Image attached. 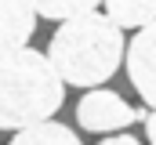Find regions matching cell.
Returning <instances> with one entry per match:
<instances>
[{"instance_id": "cell-1", "label": "cell", "mask_w": 156, "mask_h": 145, "mask_svg": "<svg viewBox=\"0 0 156 145\" xmlns=\"http://www.w3.org/2000/svg\"><path fill=\"white\" fill-rule=\"evenodd\" d=\"M47 58H51L55 72L62 76V83L98 87V83H105L120 69L123 33L105 15L91 11V15L69 18V22H62L55 29L51 47H47Z\"/></svg>"}, {"instance_id": "cell-2", "label": "cell", "mask_w": 156, "mask_h": 145, "mask_svg": "<svg viewBox=\"0 0 156 145\" xmlns=\"http://www.w3.org/2000/svg\"><path fill=\"white\" fill-rule=\"evenodd\" d=\"M66 98V83L51 58L33 47L0 58V131H26L47 123Z\"/></svg>"}, {"instance_id": "cell-3", "label": "cell", "mask_w": 156, "mask_h": 145, "mask_svg": "<svg viewBox=\"0 0 156 145\" xmlns=\"http://www.w3.org/2000/svg\"><path fill=\"white\" fill-rule=\"evenodd\" d=\"M145 109H131L113 91H87L76 105V120L87 131H123L134 120H145Z\"/></svg>"}, {"instance_id": "cell-4", "label": "cell", "mask_w": 156, "mask_h": 145, "mask_svg": "<svg viewBox=\"0 0 156 145\" xmlns=\"http://www.w3.org/2000/svg\"><path fill=\"white\" fill-rule=\"evenodd\" d=\"M127 76L142 102L156 109V22L127 44Z\"/></svg>"}, {"instance_id": "cell-5", "label": "cell", "mask_w": 156, "mask_h": 145, "mask_svg": "<svg viewBox=\"0 0 156 145\" xmlns=\"http://www.w3.org/2000/svg\"><path fill=\"white\" fill-rule=\"evenodd\" d=\"M37 33V11L29 0H0V58L15 55Z\"/></svg>"}, {"instance_id": "cell-6", "label": "cell", "mask_w": 156, "mask_h": 145, "mask_svg": "<svg viewBox=\"0 0 156 145\" xmlns=\"http://www.w3.org/2000/svg\"><path fill=\"white\" fill-rule=\"evenodd\" d=\"M105 18L120 29H145L156 22V0H102Z\"/></svg>"}, {"instance_id": "cell-7", "label": "cell", "mask_w": 156, "mask_h": 145, "mask_svg": "<svg viewBox=\"0 0 156 145\" xmlns=\"http://www.w3.org/2000/svg\"><path fill=\"white\" fill-rule=\"evenodd\" d=\"M11 145H80V138L69 131V127H66V123L47 120V123H37V127L18 131Z\"/></svg>"}, {"instance_id": "cell-8", "label": "cell", "mask_w": 156, "mask_h": 145, "mask_svg": "<svg viewBox=\"0 0 156 145\" xmlns=\"http://www.w3.org/2000/svg\"><path fill=\"white\" fill-rule=\"evenodd\" d=\"M33 11L40 18H55V22H69V18H80V15H91L102 0H29Z\"/></svg>"}, {"instance_id": "cell-9", "label": "cell", "mask_w": 156, "mask_h": 145, "mask_svg": "<svg viewBox=\"0 0 156 145\" xmlns=\"http://www.w3.org/2000/svg\"><path fill=\"white\" fill-rule=\"evenodd\" d=\"M98 145H142V142L131 138V134H116V138H105V142H98Z\"/></svg>"}, {"instance_id": "cell-10", "label": "cell", "mask_w": 156, "mask_h": 145, "mask_svg": "<svg viewBox=\"0 0 156 145\" xmlns=\"http://www.w3.org/2000/svg\"><path fill=\"white\" fill-rule=\"evenodd\" d=\"M145 131H149V145H156V112L145 116Z\"/></svg>"}]
</instances>
